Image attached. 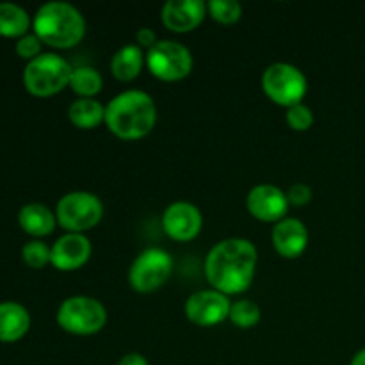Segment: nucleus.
<instances>
[{"label":"nucleus","instance_id":"14","mask_svg":"<svg viewBox=\"0 0 365 365\" xmlns=\"http://www.w3.org/2000/svg\"><path fill=\"white\" fill-rule=\"evenodd\" d=\"M207 14L209 11L203 0H168L160 11V20L173 32H191L202 25Z\"/></svg>","mask_w":365,"mask_h":365},{"label":"nucleus","instance_id":"30","mask_svg":"<svg viewBox=\"0 0 365 365\" xmlns=\"http://www.w3.org/2000/svg\"><path fill=\"white\" fill-rule=\"evenodd\" d=\"M349 365H365V348L360 349L359 353H355V356H353Z\"/></svg>","mask_w":365,"mask_h":365},{"label":"nucleus","instance_id":"8","mask_svg":"<svg viewBox=\"0 0 365 365\" xmlns=\"http://www.w3.org/2000/svg\"><path fill=\"white\" fill-rule=\"evenodd\" d=\"M146 68L159 81H182L192 70V53L184 43L175 39H159L146 52Z\"/></svg>","mask_w":365,"mask_h":365},{"label":"nucleus","instance_id":"11","mask_svg":"<svg viewBox=\"0 0 365 365\" xmlns=\"http://www.w3.org/2000/svg\"><path fill=\"white\" fill-rule=\"evenodd\" d=\"M203 216L202 210L191 202H173L166 207L163 214V228L166 235L173 241L189 242L202 232Z\"/></svg>","mask_w":365,"mask_h":365},{"label":"nucleus","instance_id":"2","mask_svg":"<svg viewBox=\"0 0 365 365\" xmlns=\"http://www.w3.org/2000/svg\"><path fill=\"white\" fill-rule=\"evenodd\" d=\"M155 100L141 89H127L106 106V125L116 138L135 141L155 128Z\"/></svg>","mask_w":365,"mask_h":365},{"label":"nucleus","instance_id":"28","mask_svg":"<svg viewBox=\"0 0 365 365\" xmlns=\"http://www.w3.org/2000/svg\"><path fill=\"white\" fill-rule=\"evenodd\" d=\"M157 41H159V39H157V34L150 27H143L135 32V45L141 46V48L150 50Z\"/></svg>","mask_w":365,"mask_h":365},{"label":"nucleus","instance_id":"21","mask_svg":"<svg viewBox=\"0 0 365 365\" xmlns=\"http://www.w3.org/2000/svg\"><path fill=\"white\" fill-rule=\"evenodd\" d=\"M70 88L77 93L78 98H95L102 91L103 78L93 66H77L71 71Z\"/></svg>","mask_w":365,"mask_h":365},{"label":"nucleus","instance_id":"4","mask_svg":"<svg viewBox=\"0 0 365 365\" xmlns=\"http://www.w3.org/2000/svg\"><path fill=\"white\" fill-rule=\"evenodd\" d=\"M71 64L63 56L45 52L24 68V86L34 96H52L70 86Z\"/></svg>","mask_w":365,"mask_h":365},{"label":"nucleus","instance_id":"13","mask_svg":"<svg viewBox=\"0 0 365 365\" xmlns=\"http://www.w3.org/2000/svg\"><path fill=\"white\" fill-rule=\"evenodd\" d=\"M91 241L84 234H64L53 242L50 264L59 271L81 269L91 259Z\"/></svg>","mask_w":365,"mask_h":365},{"label":"nucleus","instance_id":"20","mask_svg":"<svg viewBox=\"0 0 365 365\" xmlns=\"http://www.w3.org/2000/svg\"><path fill=\"white\" fill-rule=\"evenodd\" d=\"M31 16L27 11L18 4H0V36L4 38H18L29 34Z\"/></svg>","mask_w":365,"mask_h":365},{"label":"nucleus","instance_id":"3","mask_svg":"<svg viewBox=\"0 0 365 365\" xmlns=\"http://www.w3.org/2000/svg\"><path fill=\"white\" fill-rule=\"evenodd\" d=\"M32 27L41 43L53 48H71L86 36L84 14L75 6L61 0L43 4L36 11Z\"/></svg>","mask_w":365,"mask_h":365},{"label":"nucleus","instance_id":"23","mask_svg":"<svg viewBox=\"0 0 365 365\" xmlns=\"http://www.w3.org/2000/svg\"><path fill=\"white\" fill-rule=\"evenodd\" d=\"M207 11L210 16L223 25H232L242 16V6L237 0H209Z\"/></svg>","mask_w":365,"mask_h":365},{"label":"nucleus","instance_id":"29","mask_svg":"<svg viewBox=\"0 0 365 365\" xmlns=\"http://www.w3.org/2000/svg\"><path fill=\"white\" fill-rule=\"evenodd\" d=\"M118 365H150L148 360H146L145 355L141 353H127L120 359Z\"/></svg>","mask_w":365,"mask_h":365},{"label":"nucleus","instance_id":"10","mask_svg":"<svg viewBox=\"0 0 365 365\" xmlns=\"http://www.w3.org/2000/svg\"><path fill=\"white\" fill-rule=\"evenodd\" d=\"M230 307V296L216 289H203L189 296L184 305V312L185 317L196 327L210 328L228 319Z\"/></svg>","mask_w":365,"mask_h":365},{"label":"nucleus","instance_id":"15","mask_svg":"<svg viewBox=\"0 0 365 365\" xmlns=\"http://www.w3.org/2000/svg\"><path fill=\"white\" fill-rule=\"evenodd\" d=\"M271 241L277 253L284 259H298L309 246V228L298 217H284L274 225Z\"/></svg>","mask_w":365,"mask_h":365},{"label":"nucleus","instance_id":"19","mask_svg":"<svg viewBox=\"0 0 365 365\" xmlns=\"http://www.w3.org/2000/svg\"><path fill=\"white\" fill-rule=\"evenodd\" d=\"M68 120L77 128L91 130L106 123V106L96 98H77L68 107Z\"/></svg>","mask_w":365,"mask_h":365},{"label":"nucleus","instance_id":"5","mask_svg":"<svg viewBox=\"0 0 365 365\" xmlns=\"http://www.w3.org/2000/svg\"><path fill=\"white\" fill-rule=\"evenodd\" d=\"M56 321L66 334L88 337L103 330L107 323V310L100 299L91 296H70L57 309Z\"/></svg>","mask_w":365,"mask_h":365},{"label":"nucleus","instance_id":"25","mask_svg":"<svg viewBox=\"0 0 365 365\" xmlns=\"http://www.w3.org/2000/svg\"><path fill=\"white\" fill-rule=\"evenodd\" d=\"M285 121L292 130L305 132L314 125V110L302 102L298 106L289 107L285 113Z\"/></svg>","mask_w":365,"mask_h":365},{"label":"nucleus","instance_id":"17","mask_svg":"<svg viewBox=\"0 0 365 365\" xmlns=\"http://www.w3.org/2000/svg\"><path fill=\"white\" fill-rule=\"evenodd\" d=\"M18 223L25 234L32 237H45L53 232L57 217L52 210L43 203H27L18 212Z\"/></svg>","mask_w":365,"mask_h":365},{"label":"nucleus","instance_id":"27","mask_svg":"<svg viewBox=\"0 0 365 365\" xmlns=\"http://www.w3.org/2000/svg\"><path fill=\"white\" fill-rule=\"evenodd\" d=\"M285 195H287L289 205L303 207L307 205V203H310V200H312V189L307 184H292L291 187L285 191Z\"/></svg>","mask_w":365,"mask_h":365},{"label":"nucleus","instance_id":"26","mask_svg":"<svg viewBox=\"0 0 365 365\" xmlns=\"http://www.w3.org/2000/svg\"><path fill=\"white\" fill-rule=\"evenodd\" d=\"M41 45H43L41 39H39L36 34H25L18 39L14 50H16V53L21 57V59H25L29 63V61H32V59H36L38 56H41L43 53Z\"/></svg>","mask_w":365,"mask_h":365},{"label":"nucleus","instance_id":"18","mask_svg":"<svg viewBox=\"0 0 365 365\" xmlns=\"http://www.w3.org/2000/svg\"><path fill=\"white\" fill-rule=\"evenodd\" d=\"M146 64V53H143L141 46L135 43L123 45L110 57V73L120 82H130L141 73L143 66Z\"/></svg>","mask_w":365,"mask_h":365},{"label":"nucleus","instance_id":"9","mask_svg":"<svg viewBox=\"0 0 365 365\" xmlns=\"http://www.w3.org/2000/svg\"><path fill=\"white\" fill-rule=\"evenodd\" d=\"M171 271H173V259L166 250L146 248L130 264L128 284L139 294H150L170 280Z\"/></svg>","mask_w":365,"mask_h":365},{"label":"nucleus","instance_id":"12","mask_svg":"<svg viewBox=\"0 0 365 365\" xmlns=\"http://www.w3.org/2000/svg\"><path fill=\"white\" fill-rule=\"evenodd\" d=\"M289 200L284 189L274 184H259L250 189L246 196V209L262 223H278L289 210Z\"/></svg>","mask_w":365,"mask_h":365},{"label":"nucleus","instance_id":"22","mask_svg":"<svg viewBox=\"0 0 365 365\" xmlns=\"http://www.w3.org/2000/svg\"><path fill=\"white\" fill-rule=\"evenodd\" d=\"M260 307L257 305L252 299H237V302L232 303L230 307V321L234 327L241 328V330H250V328H255L260 323Z\"/></svg>","mask_w":365,"mask_h":365},{"label":"nucleus","instance_id":"16","mask_svg":"<svg viewBox=\"0 0 365 365\" xmlns=\"http://www.w3.org/2000/svg\"><path fill=\"white\" fill-rule=\"evenodd\" d=\"M31 328V314L16 302L0 303V342H16Z\"/></svg>","mask_w":365,"mask_h":365},{"label":"nucleus","instance_id":"7","mask_svg":"<svg viewBox=\"0 0 365 365\" xmlns=\"http://www.w3.org/2000/svg\"><path fill=\"white\" fill-rule=\"evenodd\" d=\"M56 217L68 234H84L102 221L103 203L89 191H71L57 202Z\"/></svg>","mask_w":365,"mask_h":365},{"label":"nucleus","instance_id":"24","mask_svg":"<svg viewBox=\"0 0 365 365\" xmlns=\"http://www.w3.org/2000/svg\"><path fill=\"white\" fill-rule=\"evenodd\" d=\"M50 255H52V248L45 245L43 241H29L21 248V259L32 269H41L46 264H50Z\"/></svg>","mask_w":365,"mask_h":365},{"label":"nucleus","instance_id":"1","mask_svg":"<svg viewBox=\"0 0 365 365\" xmlns=\"http://www.w3.org/2000/svg\"><path fill=\"white\" fill-rule=\"evenodd\" d=\"M259 262L255 245L245 237L216 242L205 257V277L212 289L227 296L246 292L253 284Z\"/></svg>","mask_w":365,"mask_h":365},{"label":"nucleus","instance_id":"6","mask_svg":"<svg viewBox=\"0 0 365 365\" xmlns=\"http://www.w3.org/2000/svg\"><path fill=\"white\" fill-rule=\"evenodd\" d=\"M264 93L277 106L289 107L298 106L309 91V81L298 66L291 63H273L262 73Z\"/></svg>","mask_w":365,"mask_h":365}]
</instances>
